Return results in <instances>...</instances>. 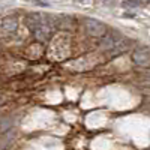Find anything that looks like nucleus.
Masks as SVG:
<instances>
[{
  "mask_svg": "<svg viewBox=\"0 0 150 150\" xmlns=\"http://www.w3.org/2000/svg\"><path fill=\"white\" fill-rule=\"evenodd\" d=\"M18 27V20L14 15H6L0 20V32L2 33H14Z\"/></svg>",
  "mask_w": 150,
  "mask_h": 150,
  "instance_id": "4",
  "label": "nucleus"
},
{
  "mask_svg": "<svg viewBox=\"0 0 150 150\" xmlns=\"http://www.w3.org/2000/svg\"><path fill=\"white\" fill-rule=\"evenodd\" d=\"M84 27H86L87 33L90 36H95V38H104L105 33H107L105 24L99 20H95V18H86Z\"/></svg>",
  "mask_w": 150,
  "mask_h": 150,
  "instance_id": "2",
  "label": "nucleus"
},
{
  "mask_svg": "<svg viewBox=\"0 0 150 150\" xmlns=\"http://www.w3.org/2000/svg\"><path fill=\"white\" fill-rule=\"evenodd\" d=\"M132 60L137 66L149 68L150 66V51L146 48H137L132 53Z\"/></svg>",
  "mask_w": 150,
  "mask_h": 150,
  "instance_id": "3",
  "label": "nucleus"
},
{
  "mask_svg": "<svg viewBox=\"0 0 150 150\" xmlns=\"http://www.w3.org/2000/svg\"><path fill=\"white\" fill-rule=\"evenodd\" d=\"M33 35L38 41H48L50 36H51V26H48V24H42V26L36 27L33 30Z\"/></svg>",
  "mask_w": 150,
  "mask_h": 150,
  "instance_id": "5",
  "label": "nucleus"
},
{
  "mask_svg": "<svg viewBox=\"0 0 150 150\" xmlns=\"http://www.w3.org/2000/svg\"><path fill=\"white\" fill-rule=\"evenodd\" d=\"M128 45H129V41L119 33H111L101 39V47L107 50V51H111L112 54H119L125 51L128 48Z\"/></svg>",
  "mask_w": 150,
  "mask_h": 150,
  "instance_id": "1",
  "label": "nucleus"
},
{
  "mask_svg": "<svg viewBox=\"0 0 150 150\" xmlns=\"http://www.w3.org/2000/svg\"><path fill=\"white\" fill-rule=\"evenodd\" d=\"M122 5L125 8H138V6H141V3H138V2H123Z\"/></svg>",
  "mask_w": 150,
  "mask_h": 150,
  "instance_id": "6",
  "label": "nucleus"
}]
</instances>
